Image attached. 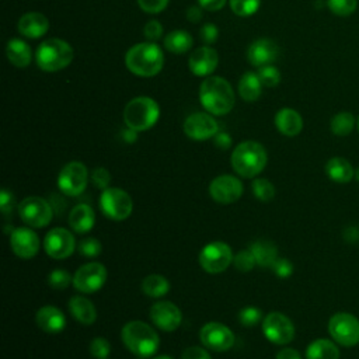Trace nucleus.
I'll return each mask as SVG.
<instances>
[{"instance_id":"f257e3e1","label":"nucleus","mask_w":359,"mask_h":359,"mask_svg":"<svg viewBox=\"0 0 359 359\" xmlns=\"http://www.w3.org/2000/svg\"><path fill=\"white\" fill-rule=\"evenodd\" d=\"M199 101L212 115H224L234 107V93L226 79L212 76L201 83Z\"/></svg>"},{"instance_id":"f03ea898","label":"nucleus","mask_w":359,"mask_h":359,"mask_svg":"<svg viewBox=\"0 0 359 359\" xmlns=\"http://www.w3.org/2000/svg\"><path fill=\"white\" fill-rule=\"evenodd\" d=\"M121 338L125 346L137 358L153 356L160 346V338L157 332L146 323L133 320L122 327Z\"/></svg>"},{"instance_id":"7ed1b4c3","label":"nucleus","mask_w":359,"mask_h":359,"mask_svg":"<svg viewBox=\"0 0 359 359\" xmlns=\"http://www.w3.org/2000/svg\"><path fill=\"white\" fill-rule=\"evenodd\" d=\"M129 72L140 77L156 76L164 65L163 50L153 42H140L133 45L125 56Z\"/></svg>"},{"instance_id":"20e7f679","label":"nucleus","mask_w":359,"mask_h":359,"mask_svg":"<svg viewBox=\"0 0 359 359\" xmlns=\"http://www.w3.org/2000/svg\"><path fill=\"white\" fill-rule=\"evenodd\" d=\"M230 160L233 170L238 175L244 178H252L265 168L268 154L261 143L254 140H245L236 146Z\"/></svg>"},{"instance_id":"39448f33","label":"nucleus","mask_w":359,"mask_h":359,"mask_svg":"<svg viewBox=\"0 0 359 359\" xmlns=\"http://www.w3.org/2000/svg\"><path fill=\"white\" fill-rule=\"evenodd\" d=\"M73 48L63 39H45L36 49L35 60L41 70L57 72L70 65L73 60Z\"/></svg>"},{"instance_id":"423d86ee","label":"nucleus","mask_w":359,"mask_h":359,"mask_svg":"<svg viewBox=\"0 0 359 359\" xmlns=\"http://www.w3.org/2000/svg\"><path fill=\"white\" fill-rule=\"evenodd\" d=\"M160 107L150 97H136L130 100L123 109V121L128 128L142 132L147 130L158 121Z\"/></svg>"},{"instance_id":"0eeeda50","label":"nucleus","mask_w":359,"mask_h":359,"mask_svg":"<svg viewBox=\"0 0 359 359\" xmlns=\"http://www.w3.org/2000/svg\"><path fill=\"white\" fill-rule=\"evenodd\" d=\"M100 208L102 213L115 222L125 220L133 210V202L129 194L121 188H107L100 196Z\"/></svg>"},{"instance_id":"6e6552de","label":"nucleus","mask_w":359,"mask_h":359,"mask_svg":"<svg viewBox=\"0 0 359 359\" xmlns=\"http://www.w3.org/2000/svg\"><path fill=\"white\" fill-rule=\"evenodd\" d=\"M331 338L342 346L359 344V320L349 313H335L328 321Z\"/></svg>"},{"instance_id":"1a4fd4ad","label":"nucleus","mask_w":359,"mask_h":359,"mask_svg":"<svg viewBox=\"0 0 359 359\" xmlns=\"http://www.w3.org/2000/svg\"><path fill=\"white\" fill-rule=\"evenodd\" d=\"M18 215L29 227L41 229L50 223L53 210L46 199L41 196H27L18 205Z\"/></svg>"},{"instance_id":"9d476101","label":"nucleus","mask_w":359,"mask_h":359,"mask_svg":"<svg viewBox=\"0 0 359 359\" xmlns=\"http://www.w3.org/2000/svg\"><path fill=\"white\" fill-rule=\"evenodd\" d=\"M233 251L223 241L206 244L199 252V265L209 273H220L233 262Z\"/></svg>"},{"instance_id":"9b49d317","label":"nucleus","mask_w":359,"mask_h":359,"mask_svg":"<svg viewBox=\"0 0 359 359\" xmlns=\"http://www.w3.org/2000/svg\"><path fill=\"white\" fill-rule=\"evenodd\" d=\"M88 182L87 167L81 161L67 163L57 175V187L67 196L80 195Z\"/></svg>"},{"instance_id":"f8f14e48","label":"nucleus","mask_w":359,"mask_h":359,"mask_svg":"<svg viewBox=\"0 0 359 359\" xmlns=\"http://www.w3.org/2000/svg\"><path fill=\"white\" fill-rule=\"evenodd\" d=\"M262 331L268 341L276 345H286L294 338V325L289 317L282 313H269L262 320Z\"/></svg>"},{"instance_id":"ddd939ff","label":"nucleus","mask_w":359,"mask_h":359,"mask_svg":"<svg viewBox=\"0 0 359 359\" xmlns=\"http://www.w3.org/2000/svg\"><path fill=\"white\" fill-rule=\"evenodd\" d=\"M107 280V269L100 262L81 265L73 275V286L81 293H94L100 290Z\"/></svg>"},{"instance_id":"4468645a","label":"nucleus","mask_w":359,"mask_h":359,"mask_svg":"<svg viewBox=\"0 0 359 359\" xmlns=\"http://www.w3.org/2000/svg\"><path fill=\"white\" fill-rule=\"evenodd\" d=\"M199 339L202 345L215 352H223L234 345L233 331L222 323H208L199 331Z\"/></svg>"},{"instance_id":"2eb2a0df","label":"nucleus","mask_w":359,"mask_h":359,"mask_svg":"<svg viewBox=\"0 0 359 359\" xmlns=\"http://www.w3.org/2000/svg\"><path fill=\"white\" fill-rule=\"evenodd\" d=\"M43 248L50 258L65 259L76 250L74 236L65 227H55L49 230L43 240Z\"/></svg>"},{"instance_id":"dca6fc26","label":"nucleus","mask_w":359,"mask_h":359,"mask_svg":"<svg viewBox=\"0 0 359 359\" xmlns=\"http://www.w3.org/2000/svg\"><path fill=\"white\" fill-rule=\"evenodd\" d=\"M209 194L212 199L219 203H233L243 195V184L234 175L223 174L212 180L209 184Z\"/></svg>"},{"instance_id":"f3484780","label":"nucleus","mask_w":359,"mask_h":359,"mask_svg":"<svg viewBox=\"0 0 359 359\" xmlns=\"http://www.w3.org/2000/svg\"><path fill=\"white\" fill-rule=\"evenodd\" d=\"M150 318L153 324L161 331L172 332L180 327L182 321V313L172 302L160 300L151 306Z\"/></svg>"},{"instance_id":"a211bd4d","label":"nucleus","mask_w":359,"mask_h":359,"mask_svg":"<svg viewBox=\"0 0 359 359\" xmlns=\"http://www.w3.org/2000/svg\"><path fill=\"white\" fill-rule=\"evenodd\" d=\"M10 247L17 257L29 259L39 251L38 234L29 227H17L10 234Z\"/></svg>"},{"instance_id":"6ab92c4d","label":"nucleus","mask_w":359,"mask_h":359,"mask_svg":"<svg viewBox=\"0 0 359 359\" xmlns=\"http://www.w3.org/2000/svg\"><path fill=\"white\" fill-rule=\"evenodd\" d=\"M217 122L212 115L205 112H195L184 122V132L189 139L206 140L217 133Z\"/></svg>"},{"instance_id":"aec40b11","label":"nucleus","mask_w":359,"mask_h":359,"mask_svg":"<svg viewBox=\"0 0 359 359\" xmlns=\"http://www.w3.org/2000/svg\"><path fill=\"white\" fill-rule=\"evenodd\" d=\"M278 55H279L278 45L268 38H261L254 41L247 50V59L255 67L271 65L272 62L276 60Z\"/></svg>"},{"instance_id":"412c9836","label":"nucleus","mask_w":359,"mask_h":359,"mask_svg":"<svg viewBox=\"0 0 359 359\" xmlns=\"http://www.w3.org/2000/svg\"><path fill=\"white\" fill-rule=\"evenodd\" d=\"M217 62V52L213 48L201 46L191 53L188 59V66L195 76H209L216 69Z\"/></svg>"},{"instance_id":"4be33fe9","label":"nucleus","mask_w":359,"mask_h":359,"mask_svg":"<svg viewBox=\"0 0 359 359\" xmlns=\"http://www.w3.org/2000/svg\"><path fill=\"white\" fill-rule=\"evenodd\" d=\"M36 325L48 334L62 332L66 327V317L56 306H42L35 314Z\"/></svg>"},{"instance_id":"5701e85b","label":"nucleus","mask_w":359,"mask_h":359,"mask_svg":"<svg viewBox=\"0 0 359 359\" xmlns=\"http://www.w3.org/2000/svg\"><path fill=\"white\" fill-rule=\"evenodd\" d=\"M49 29V21L42 13L31 11L18 20V31L27 38H41Z\"/></svg>"},{"instance_id":"b1692460","label":"nucleus","mask_w":359,"mask_h":359,"mask_svg":"<svg viewBox=\"0 0 359 359\" xmlns=\"http://www.w3.org/2000/svg\"><path fill=\"white\" fill-rule=\"evenodd\" d=\"M276 129L285 136H296L303 129V119L296 109L282 108L275 115Z\"/></svg>"},{"instance_id":"393cba45","label":"nucleus","mask_w":359,"mask_h":359,"mask_svg":"<svg viewBox=\"0 0 359 359\" xmlns=\"http://www.w3.org/2000/svg\"><path fill=\"white\" fill-rule=\"evenodd\" d=\"M95 223V213L90 205L79 203L69 213V226L76 233H87Z\"/></svg>"},{"instance_id":"a878e982","label":"nucleus","mask_w":359,"mask_h":359,"mask_svg":"<svg viewBox=\"0 0 359 359\" xmlns=\"http://www.w3.org/2000/svg\"><path fill=\"white\" fill-rule=\"evenodd\" d=\"M69 311L79 323L86 325H90L97 320L94 303L84 296H72L69 300Z\"/></svg>"},{"instance_id":"bb28decb","label":"nucleus","mask_w":359,"mask_h":359,"mask_svg":"<svg viewBox=\"0 0 359 359\" xmlns=\"http://www.w3.org/2000/svg\"><path fill=\"white\" fill-rule=\"evenodd\" d=\"M325 174L334 182L346 184L353 178L355 171H353V167L351 165V163L346 158L332 157L325 164Z\"/></svg>"},{"instance_id":"cd10ccee","label":"nucleus","mask_w":359,"mask_h":359,"mask_svg":"<svg viewBox=\"0 0 359 359\" xmlns=\"http://www.w3.org/2000/svg\"><path fill=\"white\" fill-rule=\"evenodd\" d=\"M6 53H7V59L10 60V63L14 65L15 67H21V69L27 67L32 59V50H31L29 45L18 38L10 39L7 42Z\"/></svg>"},{"instance_id":"c85d7f7f","label":"nucleus","mask_w":359,"mask_h":359,"mask_svg":"<svg viewBox=\"0 0 359 359\" xmlns=\"http://www.w3.org/2000/svg\"><path fill=\"white\" fill-rule=\"evenodd\" d=\"M250 250L252 251L257 265L259 266H272L273 262L278 259V248L269 240H257L251 244Z\"/></svg>"},{"instance_id":"c756f323","label":"nucleus","mask_w":359,"mask_h":359,"mask_svg":"<svg viewBox=\"0 0 359 359\" xmlns=\"http://www.w3.org/2000/svg\"><path fill=\"white\" fill-rule=\"evenodd\" d=\"M306 359H339V349L330 339L318 338L307 346Z\"/></svg>"},{"instance_id":"7c9ffc66","label":"nucleus","mask_w":359,"mask_h":359,"mask_svg":"<svg viewBox=\"0 0 359 359\" xmlns=\"http://www.w3.org/2000/svg\"><path fill=\"white\" fill-rule=\"evenodd\" d=\"M261 86L262 83L259 81V77L257 73L247 72L241 76L238 81V93L244 101L252 102L258 100L261 95Z\"/></svg>"},{"instance_id":"2f4dec72","label":"nucleus","mask_w":359,"mask_h":359,"mask_svg":"<svg viewBox=\"0 0 359 359\" xmlns=\"http://www.w3.org/2000/svg\"><path fill=\"white\" fill-rule=\"evenodd\" d=\"M170 290V282L158 273H150L142 280V292L149 297H161Z\"/></svg>"},{"instance_id":"473e14b6","label":"nucleus","mask_w":359,"mask_h":359,"mask_svg":"<svg viewBox=\"0 0 359 359\" xmlns=\"http://www.w3.org/2000/svg\"><path fill=\"white\" fill-rule=\"evenodd\" d=\"M192 36L189 32L184 29H175L171 31L165 38H164V46L172 53H184L191 49L192 46Z\"/></svg>"},{"instance_id":"72a5a7b5","label":"nucleus","mask_w":359,"mask_h":359,"mask_svg":"<svg viewBox=\"0 0 359 359\" xmlns=\"http://www.w3.org/2000/svg\"><path fill=\"white\" fill-rule=\"evenodd\" d=\"M353 126H355V116H353V114H351L348 111H342V112L335 114L331 118V122H330L331 132L337 136L349 135L352 132Z\"/></svg>"},{"instance_id":"f704fd0d","label":"nucleus","mask_w":359,"mask_h":359,"mask_svg":"<svg viewBox=\"0 0 359 359\" xmlns=\"http://www.w3.org/2000/svg\"><path fill=\"white\" fill-rule=\"evenodd\" d=\"M252 194L257 199L262 201V202H268L272 201L275 196V187L271 181L265 180V178H257L252 181Z\"/></svg>"},{"instance_id":"c9c22d12","label":"nucleus","mask_w":359,"mask_h":359,"mask_svg":"<svg viewBox=\"0 0 359 359\" xmlns=\"http://www.w3.org/2000/svg\"><path fill=\"white\" fill-rule=\"evenodd\" d=\"M327 6L335 15L348 17L355 13L358 0H327Z\"/></svg>"},{"instance_id":"e433bc0d","label":"nucleus","mask_w":359,"mask_h":359,"mask_svg":"<svg viewBox=\"0 0 359 359\" xmlns=\"http://www.w3.org/2000/svg\"><path fill=\"white\" fill-rule=\"evenodd\" d=\"M261 0H230L231 11L240 17L252 15L259 8Z\"/></svg>"},{"instance_id":"4c0bfd02","label":"nucleus","mask_w":359,"mask_h":359,"mask_svg":"<svg viewBox=\"0 0 359 359\" xmlns=\"http://www.w3.org/2000/svg\"><path fill=\"white\" fill-rule=\"evenodd\" d=\"M258 77H259V81L262 83V86L265 87H275L279 84L280 81V73L279 70L272 66V65H265V66H261L258 67V72H257Z\"/></svg>"},{"instance_id":"58836bf2","label":"nucleus","mask_w":359,"mask_h":359,"mask_svg":"<svg viewBox=\"0 0 359 359\" xmlns=\"http://www.w3.org/2000/svg\"><path fill=\"white\" fill-rule=\"evenodd\" d=\"M233 265L240 271V272H248L251 271L255 265V257L251 250H240L234 257H233Z\"/></svg>"},{"instance_id":"ea45409f","label":"nucleus","mask_w":359,"mask_h":359,"mask_svg":"<svg viewBox=\"0 0 359 359\" xmlns=\"http://www.w3.org/2000/svg\"><path fill=\"white\" fill-rule=\"evenodd\" d=\"M70 282H73V278L70 276V273L65 269H53L49 276H48V283L52 289L56 290H63L66 289Z\"/></svg>"},{"instance_id":"a19ab883","label":"nucleus","mask_w":359,"mask_h":359,"mask_svg":"<svg viewBox=\"0 0 359 359\" xmlns=\"http://www.w3.org/2000/svg\"><path fill=\"white\" fill-rule=\"evenodd\" d=\"M262 318V313L255 306H245L238 313V320L244 327H252L258 324Z\"/></svg>"},{"instance_id":"79ce46f5","label":"nucleus","mask_w":359,"mask_h":359,"mask_svg":"<svg viewBox=\"0 0 359 359\" xmlns=\"http://www.w3.org/2000/svg\"><path fill=\"white\" fill-rule=\"evenodd\" d=\"M102 251V245L101 243L94 238V237H87V238H83L80 243H79V252L83 255V257H88V258H94V257H98Z\"/></svg>"},{"instance_id":"37998d69","label":"nucleus","mask_w":359,"mask_h":359,"mask_svg":"<svg viewBox=\"0 0 359 359\" xmlns=\"http://www.w3.org/2000/svg\"><path fill=\"white\" fill-rule=\"evenodd\" d=\"M88 349H90L91 356H94L95 359H107L111 352V345L107 338L97 337L90 342Z\"/></svg>"},{"instance_id":"c03bdc74","label":"nucleus","mask_w":359,"mask_h":359,"mask_svg":"<svg viewBox=\"0 0 359 359\" xmlns=\"http://www.w3.org/2000/svg\"><path fill=\"white\" fill-rule=\"evenodd\" d=\"M91 182L98 188V189H107L109 188L111 184V174L107 168L104 167H97L91 172Z\"/></svg>"},{"instance_id":"a18cd8bd","label":"nucleus","mask_w":359,"mask_h":359,"mask_svg":"<svg viewBox=\"0 0 359 359\" xmlns=\"http://www.w3.org/2000/svg\"><path fill=\"white\" fill-rule=\"evenodd\" d=\"M271 268L278 278H289L293 273V265L286 258H278Z\"/></svg>"},{"instance_id":"49530a36","label":"nucleus","mask_w":359,"mask_h":359,"mask_svg":"<svg viewBox=\"0 0 359 359\" xmlns=\"http://www.w3.org/2000/svg\"><path fill=\"white\" fill-rule=\"evenodd\" d=\"M137 3L143 11L156 14L167 7L168 0H137Z\"/></svg>"},{"instance_id":"de8ad7c7","label":"nucleus","mask_w":359,"mask_h":359,"mask_svg":"<svg viewBox=\"0 0 359 359\" xmlns=\"http://www.w3.org/2000/svg\"><path fill=\"white\" fill-rule=\"evenodd\" d=\"M143 32H144V36H146L147 39L156 41V39H158V38L161 36V34H163V27H161V24H160L158 21L151 20V21H149V22L144 25Z\"/></svg>"},{"instance_id":"09e8293b","label":"nucleus","mask_w":359,"mask_h":359,"mask_svg":"<svg viewBox=\"0 0 359 359\" xmlns=\"http://www.w3.org/2000/svg\"><path fill=\"white\" fill-rule=\"evenodd\" d=\"M181 359H212L209 352L201 346H189L184 349Z\"/></svg>"},{"instance_id":"8fccbe9b","label":"nucleus","mask_w":359,"mask_h":359,"mask_svg":"<svg viewBox=\"0 0 359 359\" xmlns=\"http://www.w3.org/2000/svg\"><path fill=\"white\" fill-rule=\"evenodd\" d=\"M219 36V29L216 25L213 24H205L202 28H201V38L203 39L205 43L210 45L213 43Z\"/></svg>"},{"instance_id":"3c124183","label":"nucleus","mask_w":359,"mask_h":359,"mask_svg":"<svg viewBox=\"0 0 359 359\" xmlns=\"http://www.w3.org/2000/svg\"><path fill=\"white\" fill-rule=\"evenodd\" d=\"M213 142H215V144H216L219 149H222V150H226V149H229V147L231 146V137H230L229 133H226V132L216 133V135L213 136Z\"/></svg>"},{"instance_id":"603ef678","label":"nucleus","mask_w":359,"mask_h":359,"mask_svg":"<svg viewBox=\"0 0 359 359\" xmlns=\"http://www.w3.org/2000/svg\"><path fill=\"white\" fill-rule=\"evenodd\" d=\"M0 206H1V210L4 213H7V212H10L13 209L11 208L13 206V194L10 191L3 189L0 192Z\"/></svg>"},{"instance_id":"864d4df0","label":"nucleus","mask_w":359,"mask_h":359,"mask_svg":"<svg viewBox=\"0 0 359 359\" xmlns=\"http://www.w3.org/2000/svg\"><path fill=\"white\" fill-rule=\"evenodd\" d=\"M198 1H199V6L208 11H217L226 3V0H198Z\"/></svg>"},{"instance_id":"5fc2aeb1","label":"nucleus","mask_w":359,"mask_h":359,"mask_svg":"<svg viewBox=\"0 0 359 359\" xmlns=\"http://www.w3.org/2000/svg\"><path fill=\"white\" fill-rule=\"evenodd\" d=\"M276 359H302L300 353L293 348H283L278 352Z\"/></svg>"},{"instance_id":"6e6d98bb","label":"nucleus","mask_w":359,"mask_h":359,"mask_svg":"<svg viewBox=\"0 0 359 359\" xmlns=\"http://www.w3.org/2000/svg\"><path fill=\"white\" fill-rule=\"evenodd\" d=\"M187 18L192 22H198L202 18V10L199 7H189L187 10Z\"/></svg>"},{"instance_id":"4d7b16f0","label":"nucleus","mask_w":359,"mask_h":359,"mask_svg":"<svg viewBox=\"0 0 359 359\" xmlns=\"http://www.w3.org/2000/svg\"><path fill=\"white\" fill-rule=\"evenodd\" d=\"M136 130H133V129H130V128H128L125 132H123V139L126 140V142H129V143H132V142H135L136 140Z\"/></svg>"},{"instance_id":"13d9d810","label":"nucleus","mask_w":359,"mask_h":359,"mask_svg":"<svg viewBox=\"0 0 359 359\" xmlns=\"http://www.w3.org/2000/svg\"><path fill=\"white\" fill-rule=\"evenodd\" d=\"M153 359H172V358L167 356V355H158V356H154Z\"/></svg>"},{"instance_id":"bf43d9fd","label":"nucleus","mask_w":359,"mask_h":359,"mask_svg":"<svg viewBox=\"0 0 359 359\" xmlns=\"http://www.w3.org/2000/svg\"><path fill=\"white\" fill-rule=\"evenodd\" d=\"M355 178L359 181V168L355 171Z\"/></svg>"},{"instance_id":"052dcab7","label":"nucleus","mask_w":359,"mask_h":359,"mask_svg":"<svg viewBox=\"0 0 359 359\" xmlns=\"http://www.w3.org/2000/svg\"><path fill=\"white\" fill-rule=\"evenodd\" d=\"M356 128H358V132H359V119H358V122H356Z\"/></svg>"},{"instance_id":"680f3d73","label":"nucleus","mask_w":359,"mask_h":359,"mask_svg":"<svg viewBox=\"0 0 359 359\" xmlns=\"http://www.w3.org/2000/svg\"><path fill=\"white\" fill-rule=\"evenodd\" d=\"M137 359H142V358H137Z\"/></svg>"}]
</instances>
